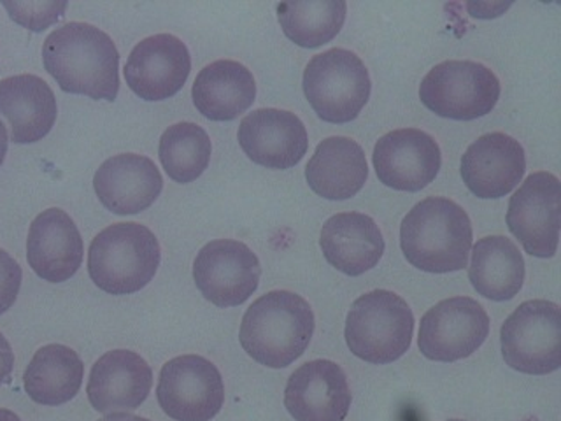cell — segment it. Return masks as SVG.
Segmentation results:
<instances>
[{
	"mask_svg": "<svg viewBox=\"0 0 561 421\" xmlns=\"http://www.w3.org/2000/svg\"><path fill=\"white\" fill-rule=\"evenodd\" d=\"M499 78L493 70L472 60H447L423 78L420 99L440 118L472 122L495 110Z\"/></svg>",
	"mask_w": 561,
	"mask_h": 421,
	"instance_id": "cell-7",
	"label": "cell"
},
{
	"mask_svg": "<svg viewBox=\"0 0 561 421\" xmlns=\"http://www.w3.org/2000/svg\"><path fill=\"white\" fill-rule=\"evenodd\" d=\"M192 70L186 44L172 34H157L140 41L125 64V79L131 92L142 101L171 99L188 79Z\"/></svg>",
	"mask_w": 561,
	"mask_h": 421,
	"instance_id": "cell-14",
	"label": "cell"
},
{
	"mask_svg": "<svg viewBox=\"0 0 561 421\" xmlns=\"http://www.w3.org/2000/svg\"><path fill=\"white\" fill-rule=\"evenodd\" d=\"M449 421H465V420H449Z\"/></svg>",
	"mask_w": 561,
	"mask_h": 421,
	"instance_id": "cell-35",
	"label": "cell"
},
{
	"mask_svg": "<svg viewBox=\"0 0 561 421\" xmlns=\"http://www.w3.org/2000/svg\"><path fill=\"white\" fill-rule=\"evenodd\" d=\"M505 364L517 373L546 376L561 367V309L549 300H526L500 330Z\"/></svg>",
	"mask_w": 561,
	"mask_h": 421,
	"instance_id": "cell-8",
	"label": "cell"
},
{
	"mask_svg": "<svg viewBox=\"0 0 561 421\" xmlns=\"http://www.w3.org/2000/svg\"><path fill=\"white\" fill-rule=\"evenodd\" d=\"M99 421H149L146 418L136 417V414H130V412H113V414H107V417L102 418Z\"/></svg>",
	"mask_w": 561,
	"mask_h": 421,
	"instance_id": "cell-32",
	"label": "cell"
},
{
	"mask_svg": "<svg viewBox=\"0 0 561 421\" xmlns=\"http://www.w3.org/2000/svg\"><path fill=\"white\" fill-rule=\"evenodd\" d=\"M314 327V312L306 298L274 289L256 298L244 312L239 341L260 365L285 368L306 353Z\"/></svg>",
	"mask_w": 561,
	"mask_h": 421,
	"instance_id": "cell-2",
	"label": "cell"
},
{
	"mask_svg": "<svg viewBox=\"0 0 561 421\" xmlns=\"http://www.w3.org/2000/svg\"><path fill=\"white\" fill-rule=\"evenodd\" d=\"M192 99L198 113L210 122H232L253 105L256 81L241 61L216 60L198 72Z\"/></svg>",
	"mask_w": 561,
	"mask_h": 421,
	"instance_id": "cell-24",
	"label": "cell"
},
{
	"mask_svg": "<svg viewBox=\"0 0 561 421\" xmlns=\"http://www.w3.org/2000/svg\"><path fill=\"white\" fill-rule=\"evenodd\" d=\"M522 251L504 236L482 237L472 248L469 280L484 298L505 303L522 292L525 283Z\"/></svg>",
	"mask_w": 561,
	"mask_h": 421,
	"instance_id": "cell-25",
	"label": "cell"
},
{
	"mask_svg": "<svg viewBox=\"0 0 561 421\" xmlns=\"http://www.w3.org/2000/svg\"><path fill=\"white\" fill-rule=\"evenodd\" d=\"M83 237L66 210L51 207L32 221L26 239V260L41 280L64 283L83 263Z\"/></svg>",
	"mask_w": 561,
	"mask_h": 421,
	"instance_id": "cell-20",
	"label": "cell"
},
{
	"mask_svg": "<svg viewBox=\"0 0 561 421\" xmlns=\"http://www.w3.org/2000/svg\"><path fill=\"white\" fill-rule=\"evenodd\" d=\"M8 128H5L4 123L0 120V166L4 163L5 153H8Z\"/></svg>",
	"mask_w": 561,
	"mask_h": 421,
	"instance_id": "cell-33",
	"label": "cell"
},
{
	"mask_svg": "<svg viewBox=\"0 0 561 421\" xmlns=\"http://www.w3.org/2000/svg\"><path fill=\"white\" fill-rule=\"evenodd\" d=\"M368 178L367 158L356 140L329 137L318 145L306 167L312 192L327 201H347L364 189Z\"/></svg>",
	"mask_w": 561,
	"mask_h": 421,
	"instance_id": "cell-23",
	"label": "cell"
},
{
	"mask_svg": "<svg viewBox=\"0 0 561 421\" xmlns=\"http://www.w3.org/2000/svg\"><path fill=\"white\" fill-rule=\"evenodd\" d=\"M9 16L18 25L32 32H43L64 16L67 9L66 0H20V2H2Z\"/></svg>",
	"mask_w": 561,
	"mask_h": 421,
	"instance_id": "cell-29",
	"label": "cell"
},
{
	"mask_svg": "<svg viewBox=\"0 0 561 421\" xmlns=\"http://www.w3.org/2000/svg\"><path fill=\"white\" fill-rule=\"evenodd\" d=\"M83 377V360L72 348L48 344L35 351L26 365L23 386L35 403L57 408L75 399Z\"/></svg>",
	"mask_w": 561,
	"mask_h": 421,
	"instance_id": "cell-26",
	"label": "cell"
},
{
	"mask_svg": "<svg viewBox=\"0 0 561 421\" xmlns=\"http://www.w3.org/2000/svg\"><path fill=\"white\" fill-rule=\"evenodd\" d=\"M0 114L8 120L13 143L32 145L57 122V99L39 76H11L0 81Z\"/></svg>",
	"mask_w": 561,
	"mask_h": 421,
	"instance_id": "cell-22",
	"label": "cell"
},
{
	"mask_svg": "<svg viewBox=\"0 0 561 421\" xmlns=\"http://www.w3.org/2000/svg\"><path fill=\"white\" fill-rule=\"evenodd\" d=\"M324 259L346 276L373 271L385 253L381 228L364 213H339L321 228Z\"/></svg>",
	"mask_w": 561,
	"mask_h": 421,
	"instance_id": "cell-21",
	"label": "cell"
},
{
	"mask_svg": "<svg viewBox=\"0 0 561 421\" xmlns=\"http://www.w3.org/2000/svg\"><path fill=\"white\" fill-rule=\"evenodd\" d=\"M44 69L67 93L116 101L119 53L110 35L90 23H66L43 44Z\"/></svg>",
	"mask_w": 561,
	"mask_h": 421,
	"instance_id": "cell-1",
	"label": "cell"
},
{
	"mask_svg": "<svg viewBox=\"0 0 561 421\" xmlns=\"http://www.w3.org/2000/svg\"><path fill=\"white\" fill-rule=\"evenodd\" d=\"M560 224V180L551 172H534L508 202V230L526 253L551 259L558 251Z\"/></svg>",
	"mask_w": 561,
	"mask_h": 421,
	"instance_id": "cell-11",
	"label": "cell"
},
{
	"mask_svg": "<svg viewBox=\"0 0 561 421\" xmlns=\"http://www.w3.org/2000/svg\"><path fill=\"white\" fill-rule=\"evenodd\" d=\"M488 333L490 316L478 300L446 298L421 318L417 346L425 359L451 364L473 355Z\"/></svg>",
	"mask_w": 561,
	"mask_h": 421,
	"instance_id": "cell-10",
	"label": "cell"
},
{
	"mask_svg": "<svg viewBox=\"0 0 561 421\" xmlns=\"http://www.w3.org/2000/svg\"><path fill=\"white\" fill-rule=\"evenodd\" d=\"M14 353L13 348L9 344L4 333L0 332V386L9 382V377L13 374Z\"/></svg>",
	"mask_w": 561,
	"mask_h": 421,
	"instance_id": "cell-31",
	"label": "cell"
},
{
	"mask_svg": "<svg viewBox=\"0 0 561 421\" xmlns=\"http://www.w3.org/2000/svg\"><path fill=\"white\" fill-rule=\"evenodd\" d=\"M526 155L519 140L491 132L473 140L461 157V178L479 198H502L522 183Z\"/></svg>",
	"mask_w": 561,
	"mask_h": 421,
	"instance_id": "cell-17",
	"label": "cell"
},
{
	"mask_svg": "<svg viewBox=\"0 0 561 421\" xmlns=\"http://www.w3.org/2000/svg\"><path fill=\"white\" fill-rule=\"evenodd\" d=\"M93 189L102 206L114 215H139L160 197L163 178L151 158L123 153L96 169Z\"/></svg>",
	"mask_w": 561,
	"mask_h": 421,
	"instance_id": "cell-18",
	"label": "cell"
},
{
	"mask_svg": "<svg viewBox=\"0 0 561 421\" xmlns=\"http://www.w3.org/2000/svg\"><path fill=\"white\" fill-rule=\"evenodd\" d=\"M213 145L207 132L192 122L175 123L160 137L158 155L167 175L180 184L198 180L210 162Z\"/></svg>",
	"mask_w": 561,
	"mask_h": 421,
	"instance_id": "cell-28",
	"label": "cell"
},
{
	"mask_svg": "<svg viewBox=\"0 0 561 421\" xmlns=\"http://www.w3.org/2000/svg\"><path fill=\"white\" fill-rule=\"evenodd\" d=\"M472 224L467 210L447 197H428L409 210L400 225V248L412 268L430 274L469 265Z\"/></svg>",
	"mask_w": 561,
	"mask_h": 421,
	"instance_id": "cell-3",
	"label": "cell"
},
{
	"mask_svg": "<svg viewBox=\"0 0 561 421\" xmlns=\"http://www.w3.org/2000/svg\"><path fill=\"white\" fill-rule=\"evenodd\" d=\"M157 399L174 421H210L224 408V377L204 356H175L160 371Z\"/></svg>",
	"mask_w": 561,
	"mask_h": 421,
	"instance_id": "cell-9",
	"label": "cell"
},
{
	"mask_svg": "<svg viewBox=\"0 0 561 421\" xmlns=\"http://www.w3.org/2000/svg\"><path fill=\"white\" fill-rule=\"evenodd\" d=\"M162 251L148 227L116 224L96 234L88 250V274L102 292L131 295L149 285Z\"/></svg>",
	"mask_w": 561,
	"mask_h": 421,
	"instance_id": "cell-4",
	"label": "cell"
},
{
	"mask_svg": "<svg viewBox=\"0 0 561 421\" xmlns=\"http://www.w3.org/2000/svg\"><path fill=\"white\" fill-rule=\"evenodd\" d=\"M23 272L20 263L0 248V315H4L16 303L22 288Z\"/></svg>",
	"mask_w": 561,
	"mask_h": 421,
	"instance_id": "cell-30",
	"label": "cell"
},
{
	"mask_svg": "<svg viewBox=\"0 0 561 421\" xmlns=\"http://www.w3.org/2000/svg\"><path fill=\"white\" fill-rule=\"evenodd\" d=\"M302 87L314 113L335 125L358 118L373 92L364 61L344 48L312 57L304 70Z\"/></svg>",
	"mask_w": 561,
	"mask_h": 421,
	"instance_id": "cell-6",
	"label": "cell"
},
{
	"mask_svg": "<svg viewBox=\"0 0 561 421\" xmlns=\"http://www.w3.org/2000/svg\"><path fill=\"white\" fill-rule=\"evenodd\" d=\"M346 14L344 0H294L277 5L280 29L300 48H320L335 39Z\"/></svg>",
	"mask_w": 561,
	"mask_h": 421,
	"instance_id": "cell-27",
	"label": "cell"
},
{
	"mask_svg": "<svg viewBox=\"0 0 561 421\" xmlns=\"http://www.w3.org/2000/svg\"><path fill=\"white\" fill-rule=\"evenodd\" d=\"M260 276L259 257L236 239L207 242L193 263L198 292L221 309L244 304L259 289Z\"/></svg>",
	"mask_w": 561,
	"mask_h": 421,
	"instance_id": "cell-12",
	"label": "cell"
},
{
	"mask_svg": "<svg viewBox=\"0 0 561 421\" xmlns=\"http://www.w3.org/2000/svg\"><path fill=\"white\" fill-rule=\"evenodd\" d=\"M0 421H22L16 412L9 411V409L0 408Z\"/></svg>",
	"mask_w": 561,
	"mask_h": 421,
	"instance_id": "cell-34",
	"label": "cell"
},
{
	"mask_svg": "<svg viewBox=\"0 0 561 421\" xmlns=\"http://www.w3.org/2000/svg\"><path fill=\"white\" fill-rule=\"evenodd\" d=\"M414 315L390 289H373L356 298L347 312V348L368 364H393L411 348Z\"/></svg>",
	"mask_w": 561,
	"mask_h": 421,
	"instance_id": "cell-5",
	"label": "cell"
},
{
	"mask_svg": "<svg viewBox=\"0 0 561 421\" xmlns=\"http://www.w3.org/2000/svg\"><path fill=\"white\" fill-rule=\"evenodd\" d=\"M153 371L136 351L113 350L96 360L88 379V400L102 414L134 411L148 399Z\"/></svg>",
	"mask_w": 561,
	"mask_h": 421,
	"instance_id": "cell-19",
	"label": "cell"
},
{
	"mask_svg": "<svg viewBox=\"0 0 561 421\" xmlns=\"http://www.w3.org/2000/svg\"><path fill=\"white\" fill-rule=\"evenodd\" d=\"M353 402L347 376L332 360L298 367L285 388V408L295 421H344Z\"/></svg>",
	"mask_w": 561,
	"mask_h": 421,
	"instance_id": "cell-15",
	"label": "cell"
},
{
	"mask_svg": "<svg viewBox=\"0 0 561 421\" xmlns=\"http://www.w3.org/2000/svg\"><path fill=\"white\" fill-rule=\"evenodd\" d=\"M377 178L399 192H420L434 183L443 153L434 137L420 128H399L377 140L373 155Z\"/></svg>",
	"mask_w": 561,
	"mask_h": 421,
	"instance_id": "cell-13",
	"label": "cell"
},
{
	"mask_svg": "<svg viewBox=\"0 0 561 421\" xmlns=\"http://www.w3.org/2000/svg\"><path fill=\"white\" fill-rule=\"evenodd\" d=\"M237 139L250 160L276 171L297 166L309 148L302 120L289 111L272 107L248 114L239 125Z\"/></svg>",
	"mask_w": 561,
	"mask_h": 421,
	"instance_id": "cell-16",
	"label": "cell"
}]
</instances>
